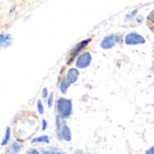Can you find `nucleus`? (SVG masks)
Listing matches in <instances>:
<instances>
[{
	"instance_id": "9d476101",
	"label": "nucleus",
	"mask_w": 154,
	"mask_h": 154,
	"mask_svg": "<svg viewBox=\"0 0 154 154\" xmlns=\"http://www.w3.org/2000/svg\"><path fill=\"white\" fill-rule=\"evenodd\" d=\"M10 136H11V129H10V127H7L4 138H3L2 142H1V146H5L8 143V141L10 140Z\"/></svg>"
},
{
	"instance_id": "f257e3e1",
	"label": "nucleus",
	"mask_w": 154,
	"mask_h": 154,
	"mask_svg": "<svg viewBox=\"0 0 154 154\" xmlns=\"http://www.w3.org/2000/svg\"><path fill=\"white\" fill-rule=\"evenodd\" d=\"M56 108L58 114L65 119L71 116L72 114V101L69 99H64V98H60L58 99L56 103Z\"/></svg>"
},
{
	"instance_id": "9b49d317",
	"label": "nucleus",
	"mask_w": 154,
	"mask_h": 154,
	"mask_svg": "<svg viewBox=\"0 0 154 154\" xmlns=\"http://www.w3.org/2000/svg\"><path fill=\"white\" fill-rule=\"evenodd\" d=\"M21 144L17 141H13L12 144H11V147H10V149H11V152L13 154H16V153H18L20 150H21Z\"/></svg>"
},
{
	"instance_id": "4468645a",
	"label": "nucleus",
	"mask_w": 154,
	"mask_h": 154,
	"mask_svg": "<svg viewBox=\"0 0 154 154\" xmlns=\"http://www.w3.org/2000/svg\"><path fill=\"white\" fill-rule=\"evenodd\" d=\"M37 110H38V112L40 114L44 113V106H43V103H42L41 100L37 101Z\"/></svg>"
},
{
	"instance_id": "b1692460",
	"label": "nucleus",
	"mask_w": 154,
	"mask_h": 154,
	"mask_svg": "<svg viewBox=\"0 0 154 154\" xmlns=\"http://www.w3.org/2000/svg\"><path fill=\"white\" fill-rule=\"evenodd\" d=\"M57 154H65V153H63V152H59V151H58Z\"/></svg>"
},
{
	"instance_id": "ddd939ff",
	"label": "nucleus",
	"mask_w": 154,
	"mask_h": 154,
	"mask_svg": "<svg viewBox=\"0 0 154 154\" xmlns=\"http://www.w3.org/2000/svg\"><path fill=\"white\" fill-rule=\"evenodd\" d=\"M53 102H54V92L51 93V94L48 97V101H47V104H48V108H51L53 106Z\"/></svg>"
},
{
	"instance_id": "6ab92c4d",
	"label": "nucleus",
	"mask_w": 154,
	"mask_h": 154,
	"mask_svg": "<svg viewBox=\"0 0 154 154\" xmlns=\"http://www.w3.org/2000/svg\"><path fill=\"white\" fill-rule=\"evenodd\" d=\"M46 127H47V122L45 120H43L42 121V131H45Z\"/></svg>"
},
{
	"instance_id": "1a4fd4ad",
	"label": "nucleus",
	"mask_w": 154,
	"mask_h": 154,
	"mask_svg": "<svg viewBox=\"0 0 154 154\" xmlns=\"http://www.w3.org/2000/svg\"><path fill=\"white\" fill-rule=\"evenodd\" d=\"M32 142L33 143H49L50 140H49V137L47 135H42V136H39V137L33 139Z\"/></svg>"
},
{
	"instance_id": "0eeeda50",
	"label": "nucleus",
	"mask_w": 154,
	"mask_h": 154,
	"mask_svg": "<svg viewBox=\"0 0 154 154\" xmlns=\"http://www.w3.org/2000/svg\"><path fill=\"white\" fill-rule=\"evenodd\" d=\"M60 139H63L66 141H70L72 140V133L70 128L66 125L63 124L61 128V133H60Z\"/></svg>"
},
{
	"instance_id": "f03ea898",
	"label": "nucleus",
	"mask_w": 154,
	"mask_h": 154,
	"mask_svg": "<svg viewBox=\"0 0 154 154\" xmlns=\"http://www.w3.org/2000/svg\"><path fill=\"white\" fill-rule=\"evenodd\" d=\"M92 62V56L91 54L89 52H85L82 54H80L76 60V66L80 68V69H84L86 68L90 65Z\"/></svg>"
},
{
	"instance_id": "423d86ee",
	"label": "nucleus",
	"mask_w": 154,
	"mask_h": 154,
	"mask_svg": "<svg viewBox=\"0 0 154 154\" xmlns=\"http://www.w3.org/2000/svg\"><path fill=\"white\" fill-rule=\"evenodd\" d=\"M115 43H116V41L114 40V35H111L105 36L103 39V41L101 43V46L103 49H110L115 45Z\"/></svg>"
},
{
	"instance_id": "a878e982",
	"label": "nucleus",
	"mask_w": 154,
	"mask_h": 154,
	"mask_svg": "<svg viewBox=\"0 0 154 154\" xmlns=\"http://www.w3.org/2000/svg\"><path fill=\"white\" fill-rule=\"evenodd\" d=\"M153 52H154V51H153Z\"/></svg>"
},
{
	"instance_id": "dca6fc26",
	"label": "nucleus",
	"mask_w": 154,
	"mask_h": 154,
	"mask_svg": "<svg viewBox=\"0 0 154 154\" xmlns=\"http://www.w3.org/2000/svg\"><path fill=\"white\" fill-rule=\"evenodd\" d=\"M136 14H137V10H134V11H132L131 13H130V14H127L125 17H126V19H127V20H129V19L132 18V17H134Z\"/></svg>"
},
{
	"instance_id": "f3484780",
	"label": "nucleus",
	"mask_w": 154,
	"mask_h": 154,
	"mask_svg": "<svg viewBox=\"0 0 154 154\" xmlns=\"http://www.w3.org/2000/svg\"><path fill=\"white\" fill-rule=\"evenodd\" d=\"M47 94H48L47 89H46V88H44L43 91H42V97H43V98H46V97H47Z\"/></svg>"
},
{
	"instance_id": "2eb2a0df",
	"label": "nucleus",
	"mask_w": 154,
	"mask_h": 154,
	"mask_svg": "<svg viewBox=\"0 0 154 154\" xmlns=\"http://www.w3.org/2000/svg\"><path fill=\"white\" fill-rule=\"evenodd\" d=\"M26 154H41L36 149H34V148H31L29 149L27 151H26Z\"/></svg>"
},
{
	"instance_id": "393cba45",
	"label": "nucleus",
	"mask_w": 154,
	"mask_h": 154,
	"mask_svg": "<svg viewBox=\"0 0 154 154\" xmlns=\"http://www.w3.org/2000/svg\"><path fill=\"white\" fill-rule=\"evenodd\" d=\"M77 153H78V154H84V153H83L82 151H81V152H80V151H77Z\"/></svg>"
},
{
	"instance_id": "20e7f679",
	"label": "nucleus",
	"mask_w": 154,
	"mask_h": 154,
	"mask_svg": "<svg viewBox=\"0 0 154 154\" xmlns=\"http://www.w3.org/2000/svg\"><path fill=\"white\" fill-rule=\"evenodd\" d=\"M90 41H91V39H86V40H84V41H82L81 43H79V44H77L75 46H74V48L72 50V52L70 53V56H69V58H68V61H67V63L68 64H70V63H72V60L75 58V56L76 55H78L79 54H80V52L90 43Z\"/></svg>"
},
{
	"instance_id": "aec40b11",
	"label": "nucleus",
	"mask_w": 154,
	"mask_h": 154,
	"mask_svg": "<svg viewBox=\"0 0 154 154\" xmlns=\"http://www.w3.org/2000/svg\"><path fill=\"white\" fill-rule=\"evenodd\" d=\"M146 154H154V146L149 148L147 151H146Z\"/></svg>"
},
{
	"instance_id": "4be33fe9",
	"label": "nucleus",
	"mask_w": 154,
	"mask_h": 154,
	"mask_svg": "<svg viewBox=\"0 0 154 154\" xmlns=\"http://www.w3.org/2000/svg\"><path fill=\"white\" fill-rule=\"evenodd\" d=\"M141 21H142V17H141V16H139V17H137V22H138V23H141Z\"/></svg>"
},
{
	"instance_id": "7ed1b4c3",
	"label": "nucleus",
	"mask_w": 154,
	"mask_h": 154,
	"mask_svg": "<svg viewBox=\"0 0 154 154\" xmlns=\"http://www.w3.org/2000/svg\"><path fill=\"white\" fill-rule=\"evenodd\" d=\"M125 44L130 45H142L145 43V39L143 36L137 33H129L125 36Z\"/></svg>"
},
{
	"instance_id": "f8f14e48",
	"label": "nucleus",
	"mask_w": 154,
	"mask_h": 154,
	"mask_svg": "<svg viewBox=\"0 0 154 154\" xmlns=\"http://www.w3.org/2000/svg\"><path fill=\"white\" fill-rule=\"evenodd\" d=\"M70 85H71V84L66 80V78L64 77V78L62 80L61 85H60V90H61V92H62L63 94H65L66 91H67V89H68V87L70 86Z\"/></svg>"
},
{
	"instance_id": "39448f33",
	"label": "nucleus",
	"mask_w": 154,
	"mask_h": 154,
	"mask_svg": "<svg viewBox=\"0 0 154 154\" xmlns=\"http://www.w3.org/2000/svg\"><path fill=\"white\" fill-rule=\"evenodd\" d=\"M79 71L75 69V68H71L68 70L67 73H66V76L65 78L66 80L70 83V84H72V83H75L78 79V76H79Z\"/></svg>"
},
{
	"instance_id": "a211bd4d",
	"label": "nucleus",
	"mask_w": 154,
	"mask_h": 154,
	"mask_svg": "<svg viewBox=\"0 0 154 154\" xmlns=\"http://www.w3.org/2000/svg\"><path fill=\"white\" fill-rule=\"evenodd\" d=\"M43 154H57V152L54 151V150L49 149V150H44L43 151Z\"/></svg>"
},
{
	"instance_id": "412c9836",
	"label": "nucleus",
	"mask_w": 154,
	"mask_h": 154,
	"mask_svg": "<svg viewBox=\"0 0 154 154\" xmlns=\"http://www.w3.org/2000/svg\"><path fill=\"white\" fill-rule=\"evenodd\" d=\"M149 19L154 22V11H152V12L149 14Z\"/></svg>"
},
{
	"instance_id": "5701e85b",
	"label": "nucleus",
	"mask_w": 154,
	"mask_h": 154,
	"mask_svg": "<svg viewBox=\"0 0 154 154\" xmlns=\"http://www.w3.org/2000/svg\"><path fill=\"white\" fill-rule=\"evenodd\" d=\"M5 37V35H2V34H0V42H1Z\"/></svg>"
},
{
	"instance_id": "6e6552de",
	"label": "nucleus",
	"mask_w": 154,
	"mask_h": 154,
	"mask_svg": "<svg viewBox=\"0 0 154 154\" xmlns=\"http://www.w3.org/2000/svg\"><path fill=\"white\" fill-rule=\"evenodd\" d=\"M11 44H12L11 35H5L4 39H3L1 42H0V48H7V47H8Z\"/></svg>"
}]
</instances>
